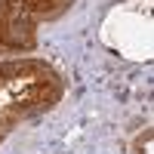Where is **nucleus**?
<instances>
[{"instance_id": "7ed1b4c3", "label": "nucleus", "mask_w": 154, "mask_h": 154, "mask_svg": "<svg viewBox=\"0 0 154 154\" xmlns=\"http://www.w3.org/2000/svg\"><path fill=\"white\" fill-rule=\"evenodd\" d=\"M71 3H74V0H0V6L16 9V12H22V16L34 19L37 25H40L43 19L62 16L65 9H71Z\"/></svg>"}, {"instance_id": "f257e3e1", "label": "nucleus", "mask_w": 154, "mask_h": 154, "mask_svg": "<svg viewBox=\"0 0 154 154\" xmlns=\"http://www.w3.org/2000/svg\"><path fill=\"white\" fill-rule=\"evenodd\" d=\"M65 93L59 71L43 59H0V142L22 120H31L56 105Z\"/></svg>"}, {"instance_id": "f03ea898", "label": "nucleus", "mask_w": 154, "mask_h": 154, "mask_svg": "<svg viewBox=\"0 0 154 154\" xmlns=\"http://www.w3.org/2000/svg\"><path fill=\"white\" fill-rule=\"evenodd\" d=\"M37 49V22L22 12L0 6V59Z\"/></svg>"}]
</instances>
